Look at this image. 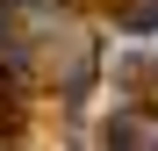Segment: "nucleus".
Returning <instances> with one entry per match:
<instances>
[]
</instances>
